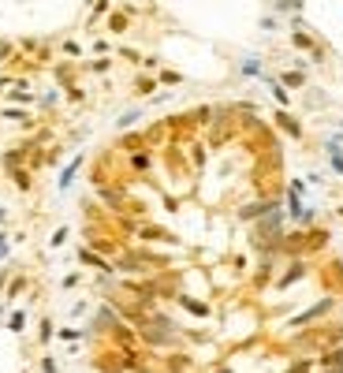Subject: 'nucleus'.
Here are the masks:
<instances>
[{
	"label": "nucleus",
	"instance_id": "obj_1",
	"mask_svg": "<svg viewBox=\"0 0 343 373\" xmlns=\"http://www.w3.org/2000/svg\"><path fill=\"white\" fill-rule=\"evenodd\" d=\"M332 168H336V172H343V153H332Z\"/></svg>",
	"mask_w": 343,
	"mask_h": 373
}]
</instances>
